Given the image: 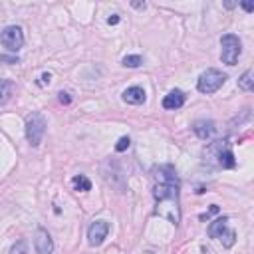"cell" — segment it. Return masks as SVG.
<instances>
[{"label":"cell","mask_w":254,"mask_h":254,"mask_svg":"<svg viewBox=\"0 0 254 254\" xmlns=\"http://www.w3.org/2000/svg\"><path fill=\"white\" fill-rule=\"evenodd\" d=\"M153 197H155V214L165 216L169 223L179 227L181 223V199H179V177L173 165L153 167Z\"/></svg>","instance_id":"6da1fadb"},{"label":"cell","mask_w":254,"mask_h":254,"mask_svg":"<svg viewBox=\"0 0 254 254\" xmlns=\"http://www.w3.org/2000/svg\"><path fill=\"white\" fill-rule=\"evenodd\" d=\"M205 163L219 167V169H234L236 167V159L232 153V147L227 139L214 141L205 149Z\"/></svg>","instance_id":"7a4b0ae2"},{"label":"cell","mask_w":254,"mask_h":254,"mask_svg":"<svg viewBox=\"0 0 254 254\" xmlns=\"http://www.w3.org/2000/svg\"><path fill=\"white\" fill-rule=\"evenodd\" d=\"M46 127H48L46 117L40 112H34L26 117V139L32 147H38L42 143V139L46 135Z\"/></svg>","instance_id":"3957f363"},{"label":"cell","mask_w":254,"mask_h":254,"mask_svg":"<svg viewBox=\"0 0 254 254\" xmlns=\"http://www.w3.org/2000/svg\"><path fill=\"white\" fill-rule=\"evenodd\" d=\"M227 82V74H223L221 69H216V68H208L205 69L203 74L199 76V82H197V90L201 93H214V92H219Z\"/></svg>","instance_id":"277c9868"},{"label":"cell","mask_w":254,"mask_h":254,"mask_svg":"<svg viewBox=\"0 0 254 254\" xmlns=\"http://www.w3.org/2000/svg\"><path fill=\"white\" fill-rule=\"evenodd\" d=\"M242 52V42L236 34H225L221 38V60L227 66H236Z\"/></svg>","instance_id":"5b68a950"},{"label":"cell","mask_w":254,"mask_h":254,"mask_svg":"<svg viewBox=\"0 0 254 254\" xmlns=\"http://www.w3.org/2000/svg\"><path fill=\"white\" fill-rule=\"evenodd\" d=\"M26 38H24V32L20 26L12 24V26H6L2 32H0V44H2L8 52H18L22 46H24Z\"/></svg>","instance_id":"8992f818"},{"label":"cell","mask_w":254,"mask_h":254,"mask_svg":"<svg viewBox=\"0 0 254 254\" xmlns=\"http://www.w3.org/2000/svg\"><path fill=\"white\" fill-rule=\"evenodd\" d=\"M107 234H110V223L107 221H95L88 229V242L92 246H99V244H103Z\"/></svg>","instance_id":"52a82bcc"},{"label":"cell","mask_w":254,"mask_h":254,"mask_svg":"<svg viewBox=\"0 0 254 254\" xmlns=\"http://www.w3.org/2000/svg\"><path fill=\"white\" fill-rule=\"evenodd\" d=\"M34 248L38 254H52L54 252V242H52V236L46 229L38 227L36 229V234H34Z\"/></svg>","instance_id":"ba28073f"},{"label":"cell","mask_w":254,"mask_h":254,"mask_svg":"<svg viewBox=\"0 0 254 254\" xmlns=\"http://www.w3.org/2000/svg\"><path fill=\"white\" fill-rule=\"evenodd\" d=\"M193 131H195V135L199 139L207 141V139H210L216 133V123L210 121V119H199V121L193 123Z\"/></svg>","instance_id":"9c48e42d"},{"label":"cell","mask_w":254,"mask_h":254,"mask_svg":"<svg viewBox=\"0 0 254 254\" xmlns=\"http://www.w3.org/2000/svg\"><path fill=\"white\" fill-rule=\"evenodd\" d=\"M121 97H123V101L129 103V105H141V103H145V99H147V93H145L143 88L133 86V88H127Z\"/></svg>","instance_id":"30bf717a"},{"label":"cell","mask_w":254,"mask_h":254,"mask_svg":"<svg viewBox=\"0 0 254 254\" xmlns=\"http://www.w3.org/2000/svg\"><path fill=\"white\" fill-rule=\"evenodd\" d=\"M185 105V93L181 90H171L165 97H163V107L165 110H179V107Z\"/></svg>","instance_id":"8fae6325"},{"label":"cell","mask_w":254,"mask_h":254,"mask_svg":"<svg viewBox=\"0 0 254 254\" xmlns=\"http://www.w3.org/2000/svg\"><path fill=\"white\" fill-rule=\"evenodd\" d=\"M227 223H229V216H221V219L212 221V223L208 225V236H210V238H221V236L229 231Z\"/></svg>","instance_id":"7c38bea8"},{"label":"cell","mask_w":254,"mask_h":254,"mask_svg":"<svg viewBox=\"0 0 254 254\" xmlns=\"http://www.w3.org/2000/svg\"><path fill=\"white\" fill-rule=\"evenodd\" d=\"M12 93H14V82H10V80H0V105L8 103L10 97H12Z\"/></svg>","instance_id":"4fadbf2b"},{"label":"cell","mask_w":254,"mask_h":254,"mask_svg":"<svg viewBox=\"0 0 254 254\" xmlns=\"http://www.w3.org/2000/svg\"><path fill=\"white\" fill-rule=\"evenodd\" d=\"M71 185H74V189L78 193H88L92 191V181L86 177V175H76L74 179H71Z\"/></svg>","instance_id":"5bb4252c"},{"label":"cell","mask_w":254,"mask_h":254,"mask_svg":"<svg viewBox=\"0 0 254 254\" xmlns=\"http://www.w3.org/2000/svg\"><path fill=\"white\" fill-rule=\"evenodd\" d=\"M238 88L244 90V92H252V90H254V74H252V69H246L244 74L240 76Z\"/></svg>","instance_id":"9a60e30c"},{"label":"cell","mask_w":254,"mask_h":254,"mask_svg":"<svg viewBox=\"0 0 254 254\" xmlns=\"http://www.w3.org/2000/svg\"><path fill=\"white\" fill-rule=\"evenodd\" d=\"M121 64H123L125 68H139V66L143 64V58L137 56V54H131V56H125V58L121 60Z\"/></svg>","instance_id":"2e32d148"},{"label":"cell","mask_w":254,"mask_h":254,"mask_svg":"<svg viewBox=\"0 0 254 254\" xmlns=\"http://www.w3.org/2000/svg\"><path fill=\"white\" fill-rule=\"evenodd\" d=\"M219 240L223 242V246H225V248H232V246H234V242H236V232L229 229V231H227V232H225Z\"/></svg>","instance_id":"e0dca14e"},{"label":"cell","mask_w":254,"mask_h":254,"mask_svg":"<svg viewBox=\"0 0 254 254\" xmlns=\"http://www.w3.org/2000/svg\"><path fill=\"white\" fill-rule=\"evenodd\" d=\"M10 254H28V242L26 240H18L12 244Z\"/></svg>","instance_id":"ac0fdd59"},{"label":"cell","mask_w":254,"mask_h":254,"mask_svg":"<svg viewBox=\"0 0 254 254\" xmlns=\"http://www.w3.org/2000/svg\"><path fill=\"white\" fill-rule=\"evenodd\" d=\"M129 145H131V139H129V137H119V141L115 143V151H117V153H123L125 149H129Z\"/></svg>","instance_id":"d6986e66"},{"label":"cell","mask_w":254,"mask_h":254,"mask_svg":"<svg viewBox=\"0 0 254 254\" xmlns=\"http://www.w3.org/2000/svg\"><path fill=\"white\" fill-rule=\"evenodd\" d=\"M219 212H221V208H219V207H216V205H210V208H208L207 212H203V214L199 216V219H201V221H208L212 214H219Z\"/></svg>","instance_id":"ffe728a7"},{"label":"cell","mask_w":254,"mask_h":254,"mask_svg":"<svg viewBox=\"0 0 254 254\" xmlns=\"http://www.w3.org/2000/svg\"><path fill=\"white\" fill-rule=\"evenodd\" d=\"M58 99H60V103H64V105H69V103H71V95H69L68 92H60V93H58Z\"/></svg>","instance_id":"44dd1931"},{"label":"cell","mask_w":254,"mask_h":254,"mask_svg":"<svg viewBox=\"0 0 254 254\" xmlns=\"http://www.w3.org/2000/svg\"><path fill=\"white\" fill-rule=\"evenodd\" d=\"M0 62H4V64H18L20 62V58L18 56H0Z\"/></svg>","instance_id":"7402d4cb"},{"label":"cell","mask_w":254,"mask_h":254,"mask_svg":"<svg viewBox=\"0 0 254 254\" xmlns=\"http://www.w3.org/2000/svg\"><path fill=\"white\" fill-rule=\"evenodd\" d=\"M50 82H52V74H50V71H44L42 78H40V86H48Z\"/></svg>","instance_id":"603a6c76"},{"label":"cell","mask_w":254,"mask_h":254,"mask_svg":"<svg viewBox=\"0 0 254 254\" xmlns=\"http://www.w3.org/2000/svg\"><path fill=\"white\" fill-rule=\"evenodd\" d=\"M119 14H112L110 18H107V24H110V26H115V24H119Z\"/></svg>","instance_id":"cb8c5ba5"},{"label":"cell","mask_w":254,"mask_h":254,"mask_svg":"<svg viewBox=\"0 0 254 254\" xmlns=\"http://www.w3.org/2000/svg\"><path fill=\"white\" fill-rule=\"evenodd\" d=\"M240 6H242L246 12H254V2H240Z\"/></svg>","instance_id":"d4e9b609"},{"label":"cell","mask_w":254,"mask_h":254,"mask_svg":"<svg viewBox=\"0 0 254 254\" xmlns=\"http://www.w3.org/2000/svg\"><path fill=\"white\" fill-rule=\"evenodd\" d=\"M131 6L135 10H145V6H147V2H131Z\"/></svg>","instance_id":"484cf974"},{"label":"cell","mask_w":254,"mask_h":254,"mask_svg":"<svg viewBox=\"0 0 254 254\" xmlns=\"http://www.w3.org/2000/svg\"><path fill=\"white\" fill-rule=\"evenodd\" d=\"M234 6H236L234 2H225V8H234Z\"/></svg>","instance_id":"4316f807"}]
</instances>
